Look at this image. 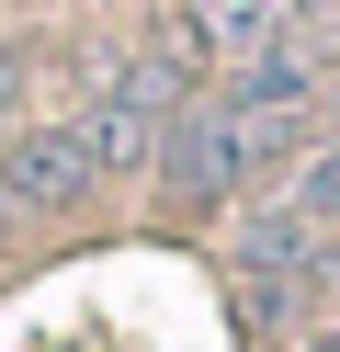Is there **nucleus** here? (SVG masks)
<instances>
[{
  "mask_svg": "<svg viewBox=\"0 0 340 352\" xmlns=\"http://www.w3.org/2000/svg\"><path fill=\"white\" fill-rule=\"evenodd\" d=\"M181 57L170 46H148V57H125V69L102 80V102H91V148H102V182L113 170H159V137H170V114H181Z\"/></svg>",
  "mask_w": 340,
  "mask_h": 352,
  "instance_id": "1",
  "label": "nucleus"
},
{
  "mask_svg": "<svg viewBox=\"0 0 340 352\" xmlns=\"http://www.w3.org/2000/svg\"><path fill=\"white\" fill-rule=\"evenodd\" d=\"M249 170H261V148H249V125L227 102H181L170 114V137H159V193L170 205H227Z\"/></svg>",
  "mask_w": 340,
  "mask_h": 352,
  "instance_id": "2",
  "label": "nucleus"
},
{
  "mask_svg": "<svg viewBox=\"0 0 340 352\" xmlns=\"http://www.w3.org/2000/svg\"><path fill=\"white\" fill-rule=\"evenodd\" d=\"M91 182H102V148H91L80 114H45V125H12V137H0V193H12V216H57V205H80Z\"/></svg>",
  "mask_w": 340,
  "mask_h": 352,
  "instance_id": "3",
  "label": "nucleus"
},
{
  "mask_svg": "<svg viewBox=\"0 0 340 352\" xmlns=\"http://www.w3.org/2000/svg\"><path fill=\"white\" fill-rule=\"evenodd\" d=\"M216 102H227V114H306V102H317V69H306L295 46H272V57H238Z\"/></svg>",
  "mask_w": 340,
  "mask_h": 352,
  "instance_id": "4",
  "label": "nucleus"
},
{
  "mask_svg": "<svg viewBox=\"0 0 340 352\" xmlns=\"http://www.w3.org/2000/svg\"><path fill=\"white\" fill-rule=\"evenodd\" d=\"M284 12H295V23H340V0H284Z\"/></svg>",
  "mask_w": 340,
  "mask_h": 352,
  "instance_id": "5",
  "label": "nucleus"
},
{
  "mask_svg": "<svg viewBox=\"0 0 340 352\" xmlns=\"http://www.w3.org/2000/svg\"><path fill=\"white\" fill-rule=\"evenodd\" d=\"M0 228H12V193H0Z\"/></svg>",
  "mask_w": 340,
  "mask_h": 352,
  "instance_id": "6",
  "label": "nucleus"
},
{
  "mask_svg": "<svg viewBox=\"0 0 340 352\" xmlns=\"http://www.w3.org/2000/svg\"><path fill=\"white\" fill-rule=\"evenodd\" d=\"M329 114H340V80H329Z\"/></svg>",
  "mask_w": 340,
  "mask_h": 352,
  "instance_id": "7",
  "label": "nucleus"
}]
</instances>
